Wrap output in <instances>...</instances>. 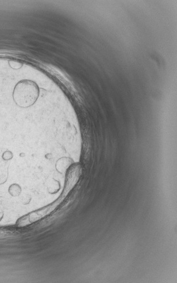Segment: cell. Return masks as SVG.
<instances>
[{
  "instance_id": "cell-1",
  "label": "cell",
  "mask_w": 177,
  "mask_h": 283,
  "mask_svg": "<svg viewBox=\"0 0 177 283\" xmlns=\"http://www.w3.org/2000/svg\"><path fill=\"white\" fill-rule=\"evenodd\" d=\"M40 93V88L36 82L24 80L16 85L13 97L15 103L18 107L26 108L33 106L36 102Z\"/></svg>"
},
{
  "instance_id": "cell-2",
  "label": "cell",
  "mask_w": 177,
  "mask_h": 283,
  "mask_svg": "<svg viewBox=\"0 0 177 283\" xmlns=\"http://www.w3.org/2000/svg\"><path fill=\"white\" fill-rule=\"evenodd\" d=\"M20 188L18 185H13L9 188V193L13 196H17L20 193Z\"/></svg>"
}]
</instances>
